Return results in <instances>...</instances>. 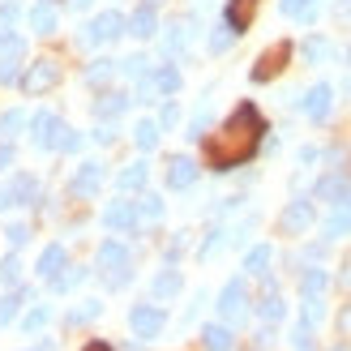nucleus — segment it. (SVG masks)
Returning <instances> with one entry per match:
<instances>
[{
    "mask_svg": "<svg viewBox=\"0 0 351 351\" xmlns=\"http://www.w3.org/2000/svg\"><path fill=\"white\" fill-rule=\"evenodd\" d=\"M261 137H266V116H261L253 103H240V108L206 137V163H210V171L244 167L257 154Z\"/></svg>",
    "mask_w": 351,
    "mask_h": 351,
    "instance_id": "1",
    "label": "nucleus"
},
{
    "mask_svg": "<svg viewBox=\"0 0 351 351\" xmlns=\"http://www.w3.org/2000/svg\"><path fill=\"white\" fill-rule=\"evenodd\" d=\"M125 22H129V17L120 13V9H108V13H99L90 26H82V43H86V47L112 43V39H120V34H125Z\"/></svg>",
    "mask_w": 351,
    "mask_h": 351,
    "instance_id": "2",
    "label": "nucleus"
},
{
    "mask_svg": "<svg viewBox=\"0 0 351 351\" xmlns=\"http://www.w3.org/2000/svg\"><path fill=\"white\" fill-rule=\"evenodd\" d=\"M287 60H291V43L278 39L274 47H266V51L257 56V64L249 69V77H253V82H270V77H278V73L287 69Z\"/></svg>",
    "mask_w": 351,
    "mask_h": 351,
    "instance_id": "3",
    "label": "nucleus"
},
{
    "mask_svg": "<svg viewBox=\"0 0 351 351\" xmlns=\"http://www.w3.org/2000/svg\"><path fill=\"white\" fill-rule=\"evenodd\" d=\"M30 129H34V146H39V150H60L64 133H69V125L60 116H51V112H39L30 120Z\"/></svg>",
    "mask_w": 351,
    "mask_h": 351,
    "instance_id": "4",
    "label": "nucleus"
},
{
    "mask_svg": "<svg viewBox=\"0 0 351 351\" xmlns=\"http://www.w3.org/2000/svg\"><path fill=\"white\" fill-rule=\"evenodd\" d=\"M129 326H133V335H137V339H159V335H163V326H167V313H163L159 304H133Z\"/></svg>",
    "mask_w": 351,
    "mask_h": 351,
    "instance_id": "5",
    "label": "nucleus"
},
{
    "mask_svg": "<svg viewBox=\"0 0 351 351\" xmlns=\"http://www.w3.org/2000/svg\"><path fill=\"white\" fill-rule=\"evenodd\" d=\"M60 82V69H56V60H34L26 73H22V95H47L51 86Z\"/></svg>",
    "mask_w": 351,
    "mask_h": 351,
    "instance_id": "6",
    "label": "nucleus"
},
{
    "mask_svg": "<svg viewBox=\"0 0 351 351\" xmlns=\"http://www.w3.org/2000/svg\"><path fill=\"white\" fill-rule=\"evenodd\" d=\"M313 219H317L313 202L308 197H295V202H287L283 215H278V227H283V236H304L308 227H313Z\"/></svg>",
    "mask_w": 351,
    "mask_h": 351,
    "instance_id": "7",
    "label": "nucleus"
},
{
    "mask_svg": "<svg viewBox=\"0 0 351 351\" xmlns=\"http://www.w3.org/2000/svg\"><path fill=\"white\" fill-rule=\"evenodd\" d=\"M249 313V291H244V278H232L223 291H219V317L223 322H244Z\"/></svg>",
    "mask_w": 351,
    "mask_h": 351,
    "instance_id": "8",
    "label": "nucleus"
},
{
    "mask_svg": "<svg viewBox=\"0 0 351 351\" xmlns=\"http://www.w3.org/2000/svg\"><path fill=\"white\" fill-rule=\"evenodd\" d=\"M300 108H304V116L313 120V125H326V120H330V112H335V86L317 82V86H313V90L300 99Z\"/></svg>",
    "mask_w": 351,
    "mask_h": 351,
    "instance_id": "9",
    "label": "nucleus"
},
{
    "mask_svg": "<svg viewBox=\"0 0 351 351\" xmlns=\"http://www.w3.org/2000/svg\"><path fill=\"white\" fill-rule=\"evenodd\" d=\"M99 189H103V163L99 159H86L73 171V180H69V193H73V197H95Z\"/></svg>",
    "mask_w": 351,
    "mask_h": 351,
    "instance_id": "10",
    "label": "nucleus"
},
{
    "mask_svg": "<svg viewBox=\"0 0 351 351\" xmlns=\"http://www.w3.org/2000/svg\"><path fill=\"white\" fill-rule=\"evenodd\" d=\"M257 5H261V0H227L223 26L232 30V34H244V30L253 26V17H257Z\"/></svg>",
    "mask_w": 351,
    "mask_h": 351,
    "instance_id": "11",
    "label": "nucleus"
},
{
    "mask_svg": "<svg viewBox=\"0 0 351 351\" xmlns=\"http://www.w3.org/2000/svg\"><path fill=\"white\" fill-rule=\"evenodd\" d=\"M197 184V163L189 159V154H171L167 159V189H193Z\"/></svg>",
    "mask_w": 351,
    "mask_h": 351,
    "instance_id": "12",
    "label": "nucleus"
},
{
    "mask_svg": "<svg viewBox=\"0 0 351 351\" xmlns=\"http://www.w3.org/2000/svg\"><path fill=\"white\" fill-rule=\"evenodd\" d=\"M0 51H5V56H0V82H17V64H22V56H26V43L17 39V34H5V43H0Z\"/></svg>",
    "mask_w": 351,
    "mask_h": 351,
    "instance_id": "13",
    "label": "nucleus"
},
{
    "mask_svg": "<svg viewBox=\"0 0 351 351\" xmlns=\"http://www.w3.org/2000/svg\"><path fill=\"white\" fill-rule=\"evenodd\" d=\"M326 240H339V236H351V193L347 197L335 202V210H330V219H326Z\"/></svg>",
    "mask_w": 351,
    "mask_h": 351,
    "instance_id": "14",
    "label": "nucleus"
},
{
    "mask_svg": "<svg viewBox=\"0 0 351 351\" xmlns=\"http://www.w3.org/2000/svg\"><path fill=\"white\" fill-rule=\"evenodd\" d=\"M103 223H108L112 232H133L137 227V202H112L103 210Z\"/></svg>",
    "mask_w": 351,
    "mask_h": 351,
    "instance_id": "15",
    "label": "nucleus"
},
{
    "mask_svg": "<svg viewBox=\"0 0 351 351\" xmlns=\"http://www.w3.org/2000/svg\"><path fill=\"white\" fill-rule=\"evenodd\" d=\"M99 270H108V274L129 270V249H125L120 240H103V244H99Z\"/></svg>",
    "mask_w": 351,
    "mask_h": 351,
    "instance_id": "16",
    "label": "nucleus"
},
{
    "mask_svg": "<svg viewBox=\"0 0 351 351\" xmlns=\"http://www.w3.org/2000/svg\"><path fill=\"white\" fill-rule=\"evenodd\" d=\"M9 189V202L13 206H34V202H39V180H34V176H13V180L5 184Z\"/></svg>",
    "mask_w": 351,
    "mask_h": 351,
    "instance_id": "17",
    "label": "nucleus"
},
{
    "mask_svg": "<svg viewBox=\"0 0 351 351\" xmlns=\"http://www.w3.org/2000/svg\"><path fill=\"white\" fill-rule=\"evenodd\" d=\"M146 82L154 86V95L171 99L176 90H180V69H176V64H159V69H154V73H146Z\"/></svg>",
    "mask_w": 351,
    "mask_h": 351,
    "instance_id": "18",
    "label": "nucleus"
},
{
    "mask_svg": "<svg viewBox=\"0 0 351 351\" xmlns=\"http://www.w3.org/2000/svg\"><path fill=\"white\" fill-rule=\"evenodd\" d=\"M125 30H129V34H137V39H154V34H159V17H154V5L137 9L129 22H125Z\"/></svg>",
    "mask_w": 351,
    "mask_h": 351,
    "instance_id": "19",
    "label": "nucleus"
},
{
    "mask_svg": "<svg viewBox=\"0 0 351 351\" xmlns=\"http://www.w3.org/2000/svg\"><path fill=\"white\" fill-rule=\"evenodd\" d=\"M129 95H120V90H108V95H99L95 99V116L99 120H116V116H125V108H129Z\"/></svg>",
    "mask_w": 351,
    "mask_h": 351,
    "instance_id": "20",
    "label": "nucleus"
},
{
    "mask_svg": "<svg viewBox=\"0 0 351 351\" xmlns=\"http://www.w3.org/2000/svg\"><path fill=\"white\" fill-rule=\"evenodd\" d=\"M202 347H206V351H232V347H236L232 326H223V322L206 326V330H202Z\"/></svg>",
    "mask_w": 351,
    "mask_h": 351,
    "instance_id": "21",
    "label": "nucleus"
},
{
    "mask_svg": "<svg viewBox=\"0 0 351 351\" xmlns=\"http://www.w3.org/2000/svg\"><path fill=\"white\" fill-rule=\"evenodd\" d=\"M189 39H193V22H171L167 34H163V51L167 56H180V51L189 47Z\"/></svg>",
    "mask_w": 351,
    "mask_h": 351,
    "instance_id": "22",
    "label": "nucleus"
},
{
    "mask_svg": "<svg viewBox=\"0 0 351 351\" xmlns=\"http://www.w3.org/2000/svg\"><path fill=\"white\" fill-rule=\"evenodd\" d=\"M180 287H184L180 270H163V274H154L150 295H154V300H171V295H180Z\"/></svg>",
    "mask_w": 351,
    "mask_h": 351,
    "instance_id": "23",
    "label": "nucleus"
},
{
    "mask_svg": "<svg viewBox=\"0 0 351 351\" xmlns=\"http://www.w3.org/2000/svg\"><path fill=\"white\" fill-rule=\"evenodd\" d=\"M347 193L351 189H347V176L343 171H330V176H322V180H317V197L330 202V206H335L339 197H347Z\"/></svg>",
    "mask_w": 351,
    "mask_h": 351,
    "instance_id": "24",
    "label": "nucleus"
},
{
    "mask_svg": "<svg viewBox=\"0 0 351 351\" xmlns=\"http://www.w3.org/2000/svg\"><path fill=\"white\" fill-rule=\"evenodd\" d=\"M69 266V253H64V244H47V249L39 253V274L51 278V274H60Z\"/></svg>",
    "mask_w": 351,
    "mask_h": 351,
    "instance_id": "25",
    "label": "nucleus"
},
{
    "mask_svg": "<svg viewBox=\"0 0 351 351\" xmlns=\"http://www.w3.org/2000/svg\"><path fill=\"white\" fill-rule=\"evenodd\" d=\"M30 30H34V34H43V39H47V34H56V9L39 0V5L30 9Z\"/></svg>",
    "mask_w": 351,
    "mask_h": 351,
    "instance_id": "26",
    "label": "nucleus"
},
{
    "mask_svg": "<svg viewBox=\"0 0 351 351\" xmlns=\"http://www.w3.org/2000/svg\"><path fill=\"white\" fill-rule=\"evenodd\" d=\"M116 189H120V193H137V189H146V163H129L125 171L116 176Z\"/></svg>",
    "mask_w": 351,
    "mask_h": 351,
    "instance_id": "27",
    "label": "nucleus"
},
{
    "mask_svg": "<svg viewBox=\"0 0 351 351\" xmlns=\"http://www.w3.org/2000/svg\"><path fill=\"white\" fill-rule=\"evenodd\" d=\"M278 9H283L287 17H295V22H317V0H283V5H278Z\"/></svg>",
    "mask_w": 351,
    "mask_h": 351,
    "instance_id": "28",
    "label": "nucleus"
},
{
    "mask_svg": "<svg viewBox=\"0 0 351 351\" xmlns=\"http://www.w3.org/2000/svg\"><path fill=\"white\" fill-rule=\"evenodd\" d=\"M82 278H86V266H64L60 274H51V278H47V287H51V291H73Z\"/></svg>",
    "mask_w": 351,
    "mask_h": 351,
    "instance_id": "29",
    "label": "nucleus"
},
{
    "mask_svg": "<svg viewBox=\"0 0 351 351\" xmlns=\"http://www.w3.org/2000/svg\"><path fill=\"white\" fill-rule=\"evenodd\" d=\"M22 129H26V112L22 108H9L5 116H0V142H13Z\"/></svg>",
    "mask_w": 351,
    "mask_h": 351,
    "instance_id": "30",
    "label": "nucleus"
},
{
    "mask_svg": "<svg viewBox=\"0 0 351 351\" xmlns=\"http://www.w3.org/2000/svg\"><path fill=\"white\" fill-rule=\"evenodd\" d=\"M330 56H335V43H330V39H322V34L304 39V60H308V64H322V60H330Z\"/></svg>",
    "mask_w": 351,
    "mask_h": 351,
    "instance_id": "31",
    "label": "nucleus"
},
{
    "mask_svg": "<svg viewBox=\"0 0 351 351\" xmlns=\"http://www.w3.org/2000/svg\"><path fill=\"white\" fill-rule=\"evenodd\" d=\"M116 77V60H90L86 64V86H108Z\"/></svg>",
    "mask_w": 351,
    "mask_h": 351,
    "instance_id": "32",
    "label": "nucleus"
},
{
    "mask_svg": "<svg viewBox=\"0 0 351 351\" xmlns=\"http://www.w3.org/2000/svg\"><path fill=\"white\" fill-rule=\"evenodd\" d=\"M26 300H30V291H26V287H17V291H9L5 300H0V326H9V322L17 317V308H22Z\"/></svg>",
    "mask_w": 351,
    "mask_h": 351,
    "instance_id": "33",
    "label": "nucleus"
},
{
    "mask_svg": "<svg viewBox=\"0 0 351 351\" xmlns=\"http://www.w3.org/2000/svg\"><path fill=\"white\" fill-rule=\"evenodd\" d=\"M326 287H330L326 270H304L300 274V295H326Z\"/></svg>",
    "mask_w": 351,
    "mask_h": 351,
    "instance_id": "34",
    "label": "nucleus"
},
{
    "mask_svg": "<svg viewBox=\"0 0 351 351\" xmlns=\"http://www.w3.org/2000/svg\"><path fill=\"white\" fill-rule=\"evenodd\" d=\"M270 266V244H257V249H249V257H244V270H249L253 278H261Z\"/></svg>",
    "mask_w": 351,
    "mask_h": 351,
    "instance_id": "35",
    "label": "nucleus"
},
{
    "mask_svg": "<svg viewBox=\"0 0 351 351\" xmlns=\"http://www.w3.org/2000/svg\"><path fill=\"white\" fill-rule=\"evenodd\" d=\"M47 322H51V304H39V308H30L22 317V330H26V335H39Z\"/></svg>",
    "mask_w": 351,
    "mask_h": 351,
    "instance_id": "36",
    "label": "nucleus"
},
{
    "mask_svg": "<svg viewBox=\"0 0 351 351\" xmlns=\"http://www.w3.org/2000/svg\"><path fill=\"white\" fill-rule=\"evenodd\" d=\"M133 137H137L142 150H154V146H159V120H142V125L133 129Z\"/></svg>",
    "mask_w": 351,
    "mask_h": 351,
    "instance_id": "37",
    "label": "nucleus"
},
{
    "mask_svg": "<svg viewBox=\"0 0 351 351\" xmlns=\"http://www.w3.org/2000/svg\"><path fill=\"white\" fill-rule=\"evenodd\" d=\"M0 283H5V287L22 283V261H17V253H9L5 261H0Z\"/></svg>",
    "mask_w": 351,
    "mask_h": 351,
    "instance_id": "38",
    "label": "nucleus"
},
{
    "mask_svg": "<svg viewBox=\"0 0 351 351\" xmlns=\"http://www.w3.org/2000/svg\"><path fill=\"white\" fill-rule=\"evenodd\" d=\"M257 313H261V322H270V326H274V322H283V313H287V308H283V300H278V295L270 291L266 300L257 304Z\"/></svg>",
    "mask_w": 351,
    "mask_h": 351,
    "instance_id": "39",
    "label": "nucleus"
},
{
    "mask_svg": "<svg viewBox=\"0 0 351 351\" xmlns=\"http://www.w3.org/2000/svg\"><path fill=\"white\" fill-rule=\"evenodd\" d=\"M163 219V202L159 197H142V206H137V223H159Z\"/></svg>",
    "mask_w": 351,
    "mask_h": 351,
    "instance_id": "40",
    "label": "nucleus"
},
{
    "mask_svg": "<svg viewBox=\"0 0 351 351\" xmlns=\"http://www.w3.org/2000/svg\"><path fill=\"white\" fill-rule=\"evenodd\" d=\"M146 56H129V60H116V73H125V77H146Z\"/></svg>",
    "mask_w": 351,
    "mask_h": 351,
    "instance_id": "41",
    "label": "nucleus"
},
{
    "mask_svg": "<svg viewBox=\"0 0 351 351\" xmlns=\"http://www.w3.org/2000/svg\"><path fill=\"white\" fill-rule=\"evenodd\" d=\"M99 313H103V304H99V300H86V304H82V308L73 313V317H69V326H82V322H95V317H99Z\"/></svg>",
    "mask_w": 351,
    "mask_h": 351,
    "instance_id": "42",
    "label": "nucleus"
},
{
    "mask_svg": "<svg viewBox=\"0 0 351 351\" xmlns=\"http://www.w3.org/2000/svg\"><path fill=\"white\" fill-rule=\"evenodd\" d=\"M291 343H295V351H313V326L300 322V326L291 330Z\"/></svg>",
    "mask_w": 351,
    "mask_h": 351,
    "instance_id": "43",
    "label": "nucleus"
},
{
    "mask_svg": "<svg viewBox=\"0 0 351 351\" xmlns=\"http://www.w3.org/2000/svg\"><path fill=\"white\" fill-rule=\"evenodd\" d=\"M232 39H236V34H232V30H227V26H219L215 34H210V51H215V56H223V51H227V47H232Z\"/></svg>",
    "mask_w": 351,
    "mask_h": 351,
    "instance_id": "44",
    "label": "nucleus"
},
{
    "mask_svg": "<svg viewBox=\"0 0 351 351\" xmlns=\"http://www.w3.org/2000/svg\"><path fill=\"white\" fill-rule=\"evenodd\" d=\"M5 240L13 244V249H22V244L30 240V227H26V223H9V227H5Z\"/></svg>",
    "mask_w": 351,
    "mask_h": 351,
    "instance_id": "45",
    "label": "nucleus"
},
{
    "mask_svg": "<svg viewBox=\"0 0 351 351\" xmlns=\"http://www.w3.org/2000/svg\"><path fill=\"white\" fill-rule=\"evenodd\" d=\"M206 125H210V108L202 103V108H197V116L189 120V133H184V137H202V133H206Z\"/></svg>",
    "mask_w": 351,
    "mask_h": 351,
    "instance_id": "46",
    "label": "nucleus"
},
{
    "mask_svg": "<svg viewBox=\"0 0 351 351\" xmlns=\"http://www.w3.org/2000/svg\"><path fill=\"white\" fill-rule=\"evenodd\" d=\"M176 120H180V108H176V103L167 99V103H163V112H159V129H171Z\"/></svg>",
    "mask_w": 351,
    "mask_h": 351,
    "instance_id": "47",
    "label": "nucleus"
},
{
    "mask_svg": "<svg viewBox=\"0 0 351 351\" xmlns=\"http://www.w3.org/2000/svg\"><path fill=\"white\" fill-rule=\"evenodd\" d=\"M90 137H95L99 146H108V142H116V125H112V120H103V125H99V129H95Z\"/></svg>",
    "mask_w": 351,
    "mask_h": 351,
    "instance_id": "48",
    "label": "nucleus"
},
{
    "mask_svg": "<svg viewBox=\"0 0 351 351\" xmlns=\"http://www.w3.org/2000/svg\"><path fill=\"white\" fill-rule=\"evenodd\" d=\"M223 236H227V232H219V227H215V232L206 236V244H202V257H215V253H219V244H223Z\"/></svg>",
    "mask_w": 351,
    "mask_h": 351,
    "instance_id": "49",
    "label": "nucleus"
},
{
    "mask_svg": "<svg viewBox=\"0 0 351 351\" xmlns=\"http://www.w3.org/2000/svg\"><path fill=\"white\" fill-rule=\"evenodd\" d=\"M335 22L351 26V0H335Z\"/></svg>",
    "mask_w": 351,
    "mask_h": 351,
    "instance_id": "50",
    "label": "nucleus"
},
{
    "mask_svg": "<svg viewBox=\"0 0 351 351\" xmlns=\"http://www.w3.org/2000/svg\"><path fill=\"white\" fill-rule=\"evenodd\" d=\"M13 167V142H0V171Z\"/></svg>",
    "mask_w": 351,
    "mask_h": 351,
    "instance_id": "51",
    "label": "nucleus"
},
{
    "mask_svg": "<svg viewBox=\"0 0 351 351\" xmlns=\"http://www.w3.org/2000/svg\"><path fill=\"white\" fill-rule=\"evenodd\" d=\"M60 150H82V133H73V129H69L64 133V146Z\"/></svg>",
    "mask_w": 351,
    "mask_h": 351,
    "instance_id": "52",
    "label": "nucleus"
},
{
    "mask_svg": "<svg viewBox=\"0 0 351 351\" xmlns=\"http://www.w3.org/2000/svg\"><path fill=\"white\" fill-rule=\"evenodd\" d=\"M339 330H343V335H351V304L339 313Z\"/></svg>",
    "mask_w": 351,
    "mask_h": 351,
    "instance_id": "53",
    "label": "nucleus"
},
{
    "mask_svg": "<svg viewBox=\"0 0 351 351\" xmlns=\"http://www.w3.org/2000/svg\"><path fill=\"white\" fill-rule=\"evenodd\" d=\"M90 5H95V0H69V9H77V13H86Z\"/></svg>",
    "mask_w": 351,
    "mask_h": 351,
    "instance_id": "54",
    "label": "nucleus"
},
{
    "mask_svg": "<svg viewBox=\"0 0 351 351\" xmlns=\"http://www.w3.org/2000/svg\"><path fill=\"white\" fill-rule=\"evenodd\" d=\"M343 287H351V257L343 261Z\"/></svg>",
    "mask_w": 351,
    "mask_h": 351,
    "instance_id": "55",
    "label": "nucleus"
},
{
    "mask_svg": "<svg viewBox=\"0 0 351 351\" xmlns=\"http://www.w3.org/2000/svg\"><path fill=\"white\" fill-rule=\"evenodd\" d=\"M86 351H112V347H108V343H99V339H95V343H86Z\"/></svg>",
    "mask_w": 351,
    "mask_h": 351,
    "instance_id": "56",
    "label": "nucleus"
},
{
    "mask_svg": "<svg viewBox=\"0 0 351 351\" xmlns=\"http://www.w3.org/2000/svg\"><path fill=\"white\" fill-rule=\"evenodd\" d=\"M13 202H9V189H0V210H9Z\"/></svg>",
    "mask_w": 351,
    "mask_h": 351,
    "instance_id": "57",
    "label": "nucleus"
},
{
    "mask_svg": "<svg viewBox=\"0 0 351 351\" xmlns=\"http://www.w3.org/2000/svg\"><path fill=\"white\" fill-rule=\"evenodd\" d=\"M5 5H17V0H0V9H5Z\"/></svg>",
    "mask_w": 351,
    "mask_h": 351,
    "instance_id": "58",
    "label": "nucleus"
},
{
    "mask_svg": "<svg viewBox=\"0 0 351 351\" xmlns=\"http://www.w3.org/2000/svg\"><path fill=\"white\" fill-rule=\"evenodd\" d=\"M5 34H9V30H5V26H0V43H5Z\"/></svg>",
    "mask_w": 351,
    "mask_h": 351,
    "instance_id": "59",
    "label": "nucleus"
},
{
    "mask_svg": "<svg viewBox=\"0 0 351 351\" xmlns=\"http://www.w3.org/2000/svg\"><path fill=\"white\" fill-rule=\"evenodd\" d=\"M347 64H351V47H347Z\"/></svg>",
    "mask_w": 351,
    "mask_h": 351,
    "instance_id": "60",
    "label": "nucleus"
},
{
    "mask_svg": "<svg viewBox=\"0 0 351 351\" xmlns=\"http://www.w3.org/2000/svg\"><path fill=\"white\" fill-rule=\"evenodd\" d=\"M335 351H351V347H335Z\"/></svg>",
    "mask_w": 351,
    "mask_h": 351,
    "instance_id": "61",
    "label": "nucleus"
},
{
    "mask_svg": "<svg viewBox=\"0 0 351 351\" xmlns=\"http://www.w3.org/2000/svg\"><path fill=\"white\" fill-rule=\"evenodd\" d=\"M43 5H56V0H43Z\"/></svg>",
    "mask_w": 351,
    "mask_h": 351,
    "instance_id": "62",
    "label": "nucleus"
},
{
    "mask_svg": "<svg viewBox=\"0 0 351 351\" xmlns=\"http://www.w3.org/2000/svg\"><path fill=\"white\" fill-rule=\"evenodd\" d=\"M43 351H51V347H43Z\"/></svg>",
    "mask_w": 351,
    "mask_h": 351,
    "instance_id": "63",
    "label": "nucleus"
}]
</instances>
